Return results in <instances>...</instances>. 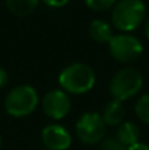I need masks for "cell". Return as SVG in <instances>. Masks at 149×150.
Returning <instances> with one entry per match:
<instances>
[{"label": "cell", "instance_id": "4fadbf2b", "mask_svg": "<svg viewBox=\"0 0 149 150\" xmlns=\"http://www.w3.org/2000/svg\"><path fill=\"white\" fill-rule=\"evenodd\" d=\"M135 112H136L138 118L142 122H145V124L149 125V93L142 95L138 99L136 105H135Z\"/></svg>", "mask_w": 149, "mask_h": 150}, {"label": "cell", "instance_id": "8fae6325", "mask_svg": "<svg viewBox=\"0 0 149 150\" xmlns=\"http://www.w3.org/2000/svg\"><path fill=\"white\" fill-rule=\"evenodd\" d=\"M89 34L92 37V40H95L97 42H110L111 38L114 37L113 34V28L108 22L102 21V19H94L91 23H89Z\"/></svg>", "mask_w": 149, "mask_h": 150}, {"label": "cell", "instance_id": "ac0fdd59", "mask_svg": "<svg viewBox=\"0 0 149 150\" xmlns=\"http://www.w3.org/2000/svg\"><path fill=\"white\" fill-rule=\"evenodd\" d=\"M127 150H149L148 144H143V143H136L130 147H127Z\"/></svg>", "mask_w": 149, "mask_h": 150}, {"label": "cell", "instance_id": "ba28073f", "mask_svg": "<svg viewBox=\"0 0 149 150\" xmlns=\"http://www.w3.org/2000/svg\"><path fill=\"white\" fill-rule=\"evenodd\" d=\"M41 139L47 150H67L72 144L70 133L58 124H50L44 127Z\"/></svg>", "mask_w": 149, "mask_h": 150}, {"label": "cell", "instance_id": "e0dca14e", "mask_svg": "<svg viewBox=\"0 0 149 150\" xmlns=\"http://www.w3.org/2000/svg\"><path fill=\"white\" fill-rule=\"evenodd\" d=\"M7 80H9V76H7V71H6L4 69H1V67H0V89L6 86V83H7Z\"/></svg>", "mask_w": 149, "mask_h": 150}, {"label": "cell", "instance_id": "3957f363", "mask_svg": "<svg viewBox=\"0 0 149 150\" xmlns=\"http://www.w3.org/2000/svg\"><path fill=\"white\" fill-rule=\"evenodd\" d=\"M38 105V93L29 85H21L13 88L6 99H4V109L9 115L15 118H22L29 115L35 111Z\"/></svg>", "mask_w": 149, "mask_h": 150}, {"label": "cell", "instance_id": "7c38bea8", "mask_svg": "<svg viewBox=\"0 0 149 150\" xmlns=\"http://www.w3.org/2000/svg\"><path fill=\"white\" fill-rule=\"evenodd\" d=\"M40 0H6L7 9L16 16H28L38 6Z\"/></svg>", "mask_w": 149, "mask_h": 150}, {"label": "cell", "instance_id": "5b68a950", "mask_svg": "<svg viewBox=\"0 0 149 150\" xmlns=\"http://www.w3.org/2000/svg\"><path fill=\"white\" fill-rule=\"evenodd\" d=\"M108 50L117 61L132 63V61H136L142 55L143 45L136 37L130 34H118V35H114L111 41L108 42Z\"/></svg>", "mask_w": 149, "mask_h": 150}, {"label": "cell", "instance_id": "ffe728a7", "mask_svg": "<svg viewBox=\"0 0 149 150\" xmlns=\"http://www.w3.org/2000/svg\"><path fill=\"white\" fill-rule=\"evenodd\" d=\"M0 149H1V136H0Z\"/></svg>", "mask_w": 149, "mask_h": 150}, {"label": "cell", "instance_id": "6da1fadb", "mask_svg": "<svg viewBox=\"0 0 149 150\" xmlns=\"http://www.w3.org/2000/svg\"><path fill=\"white\" fill-rule=\"evenodd\" d=\"M58 83L66 93L82 95L94 88L95 73L88 64L73 63L63 69L58 76Z\"/></svg>", "mask_w": 149, "mask_h": 150}, {"label": "cell", "instance_id": "d6986e66", "mask_svg": "<svg viewBox=\"0 0 149 150\" xmlns=\"http://www.w3.org/2000/svg\"><path fill=\"white\" fill-rule=\"evenodd\" d=\"M145 32H146V37L149 38V19L146 21V23H145Z\"/></svg>", "mask_w": 149, "mask_h": 150}, {"label": "cell", "instance_id": "5bb4252c", "mask_svg": "<svg viewBox=\"0 0 149 150\" xmlns=\"http://www.w3.org/2000/svg\"><path fill=\"white\" fill-rule=\"evenodd\" d=\"M86 6L95 12H105L117 3V0H85Z\"/></svg>", "mask_w": 149, "mask_h": 150}, {"label": "cell", "instance_id": "277c9868", "mask_svg": "<svg viewBox=\"0 0 149 150\" xmlns=\"http://www.w3.org/2000/svg\"><path fill=\"white\" fill-rule=\"evenodd\" d=\"M143 77L139 70L133 67H124L120 69L110 82V93L113 99L123 100L133 98L142 88Z\"/></svg>", "mask_w": 149, "mask_h": 150}, {"label": "cell", "instance_id": "8992f818", "mask_svg": "<svg viewBox=\"0 0 149 150\" xmlns=\"http://www.w3.org/2000/svg\"><path fill=\"white\" fill-rule=\"evenodd\" d=\"M107 131V124L98 112H86L76 122V134L79 140L85 144L99 143Z\"/></svg>", "mask_w": 149, "mask_h": 150}, {"label": "cell", "instance_id": "52a82bcc", "mask_svg": "<svg viewBox=\"0 0 149 150\" xmlns=\"http://www.w3.org/2000/svg\"><path fill=\"white\" fill-rule=\"evenodd\" d=\"M44 114L51 120H63L70 111V99L64 91H50L41 102Z\"/></svg>", "mask_w": 149, "mask_h": 150}, {"label": "cell", "instance_id": "2e32d148", "mask_svg": "<svg viewBox=\"0 0 149 150\" xmlns=\"http://www.w3.org/2000/svg\"><path fill=\"white\" fill-rule=\"evenodd\" d=\"M50 7H63L69 3V0H43Z\"/></svg>", "mask_w": 149, "mask_h": 150}, {"label": "cell", "instance_id": "9c48e42d", "mask_svg": "<svg viewBox=\"0 0 149 150\" xmlns=\"http://www.w3.org/2000/svg\"><path fill=\"white\" fill-rule=\"evenodd\" d=\"M101 115H102V120L107 125L115 127V125H120L121 122H124L126 111H124V106L120 100L113 99L104 106V111Z\"/></svg>", "mask_w": 149, "mask_h": 150}, {"label": "cell", "instance_id": "7a4b0ae2", "mask_svg": "<svg viewBox=\"0 0 149 150\" xmlns=\"http://www.w3.org/2000/svg\"><path fill=\"white\" fill-rule=\"evenodd\" d=\"M146 15V7L142 0H120L113 9V23L114 26L127 34L139 28Z\"/></svg>", "mask_w": 149, "mask_h": 150}, {"label": "cell", "instance_id": "9a60e30c", "mask_svg": "<svg viewBox=\"0 0 149 150\" xmlns=\"http://www.w3.org/2000/svg\"><path fill=\"white\" fill-rule=\"evenodd\" d=\"M99 150H127V147L117 139V137H108L102 139L99 142Z\"/></svg>", "mask_w": 149, "mask_h": 150}, {"label": "cell", "instance_id": "30bf717a", "mask_svg": "<svg viewBox=\"0 0 149 150\" xmlns=\"http://www.w3.org/2000/svg\"><path fill=\"white\" fill-rule=\"evenodd\" d=\"M115 137L126 146V147H130L136 143H139V137H140V131H139V127L132 122V121H124L118 125L117 128V134Z\"/></svg>", "mask_w": 149, "mask_h": 150}]
</instances>
